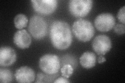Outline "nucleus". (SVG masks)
I'll list each match as a JSON object with an SVG mask.
<instances>
[{
    "label": "nucleus",
    "instance_id": "2eb2a0df",
    "mask_svg": "<svg viewBox=\"0 0 125 83\" xmlns=\"http://www.w3.org/2000/svg\"><path fill=\"white\" fill-rule=\"evenodd\" d=\"M61 71L62 73V75L65 78H68L73 74V68L72 65L67 64L62 66V68L61 69Z\"/></svg>",
    "mask_w": 125,
    "mask_h": 83
},
{
    "label": "nucleus",
    "instance_id": "dca6fc26",
    "mask_svg": "<svg viewBox=\"0 0 125 83\" xmlns=\"http://www.w3.org/2000/svg\"><path fill=\"white\" fill-rule=\"evenodd\" d=\"M117 18L118 20L122 23V24L125 25V6H124L122 8H120L119 10L118 13L117 15Z\"/></svg>",
    "mask_w": 125,
    "mask_h": 83
},
{
    "label": "nucleus",
    "instance_id": "1a4fd4ad",
    "mask_svg": "<svg viewBox=\"0 0 125 83\" xmlns=\"http://www.w3.org/2000/svg\"><path fill=\"white\" fill-rule=\"evenodd\" d=\"M15 80L18 83H30L36 78L34 71L28 66H22L16 70L15 73Z\"/></svg>",
    "mask_w": 125,
    "mask_h": 83
},
{
    "label": "nucleus",
    "instance_id": "20e7f679",
    "mask_svg": "<svg viewBox=\"0 0 125 83\" xmlns=\"http://www.w3.org/2000/svg\"><path fill=\"white\" fill-rule=\"evenodd\" d=\"M39 66L41 70L46 74H55L60 69V59L56 55L45 54L39 59Z\"/></svg>",
    "mask_w": 125,
    "mask_h": 83
},
{
    "label": "nucleus",
    "instance_id": "f257e3e1",
    "mask_svg": "<svg viewBox=\"0 0 125 83\" xmlns=\"http://www.w3.org/2000/svg\"><path fill=\"white\" fill-rule=\"evenodd\" d=\"M50 37L55 48L59 50L67 49L73 42L72 32L69 25L62 20L53 21L50 27Z\"/></svg>",
    "mask_w": 125,
    "mask_h": 83
},
{
    "label": "nucleus",
    "instance_id": "0eeeda50",
    "mask_svg": "<svg viewBox=\"0 0 125 83\" xmlns=\"http://www.w3.org/2000/svg\"><path fill=\"white\" fill-rule=\"evenodd\" d=\"M116 19L112 14L102 13L97 16L94 20V25L100 32H108L114 27Z\"/></svg>",
    "mask_w": 125,
    "mask_h": 83
},
{
    "label": "nucleus",
    "instance_id": "4468645a",
    "mask_svg": "<svg viewBox=\"0 0 125 83\" xmlns=\"http://www.w3.org/2000/svg\"><path fill=\"white\" fill-rule=\"evenodd\" d=\"M13 73L10 70L0 68V82L1 83H10L13 80Z\"/></svg>",
    "mask_w": 125,
    "mask_h": 83
},
{
    "label": "nucleus",
    "instance_id": "ddd939ff",
    "mask_svg": "<svg viewBox=\"0 0 125 83\" xmlns=\"http://www.w3.org/2000/svg\"><path fill=\"white\" fill-rule=\"evenodd\" d=\"M28 18L27 16L23 14H17L14 18V23L16 28L22 29L26 27L28 23Z\"/></svg>",
    "mask_w": 125,
    "mask_h": 83
},
{
    "label": "nucleus",
    "instance_id": "6e6552de",
    "mask_svg": "<svg viewBox=\"0 0 125 83\" xmlns=\"http://www.w3.org/2000/svg\"><path fill=\"white\" fill-rule=\"evenodd\" d=\"M92 48L98 55H105L112 48L111 39L106 35H99L93 40Z\"/></svg>",
    "mask_w": 125,
    "mask_h": 83
},
{
    "label": "nucleus",
    "instance_id": "6ab92c4d",
    "mask_svg": "<svg viewBox=\"0 0 125 83\" xmlns=\"http://www.w3.org/2000/svg\"><path fill=\"white\" fill-rule=\"evenodd\" d=\"M106 61V58H105L103 55H100V56L97 58V62L100 64H102Z\"/></svg>",
    "mask_w": 125,
    "mask_h": 83
},
{
    "label": "nucleus",
    "instance_id": "9b49d317",
    "mask_svg": "<svg viewBox=\"0 0 125 83\" xmlns=\"http://www.w3.org/2000/svg\"><path fill=\"white\" fill-rule=\"evenodd\" d=\"M13 42L19 48L26 49L29 48L31 45L32 38L26 30H19L14 34Z\"/></svg>",
    "mask_w": 125,
    "mask_h": 83
},
{
    "label": "nucleus",
    "instance_id": "f03ea898",
    "mask_svg": "<svg viewBox=\"0 0 125 83\" xmlns=\"http://www.w3.org/2000/svg\"><path fill=\"white\" fill-rule=\"evenodd\" d=\"M72 31L78 41L84 43L90 41L95 33L92 23L83 18L78 19L73 22Z\"/></svg>",
    "mask_w": 125,
    "mask_h": 83
},
{
    "label": "nucleus",
    "instance_id": "7ed1b4c3",
    "mask_svg": "<svg viewBox=\"0 0 125 83\" xmlns=\"http://www.w3.org/2000/svg\"><path fill=\"white\" fill-rule=\"evenodd\" d=\"M28 31L34 39L40 40L44 38L48 32V23L39 15H33L29 20Z\"/></svg>",
    "mask_w": 125,
    "mask_h": 83
},
{
    "label": "nucleus",
    "instance_id": "a211bd4d",
    "mask_svg": "<svg viewBox=\"0 0 125 83\" xmlns=\"http://www.w3.org/2000/svg\"><path fill=\"white\" fill-rule=\"evenodd\" d=\"M55 83H69L70 82L67 80V78H65L64 77H59L58 78L56 79L55 81L54 82Z\"/></svg>",
    "mask_w": 125,
    "mask_h": 83
},
{
    "label": "nucleus",
    "instance_id": "39448f33",
    "mask_svg": "<svg viewBox=\"0 0 125 83\" xmlns=\"http://www.w3.org/2000/svg\"><path fill=\"white\" fill-rule=\"evenodd\" d=\"M93 3L92 0H70L68 4L69 11L76 18H83L90 12Z\"/></svg>",
    "mask_w": 125,
    "mask_h": 83
},
{
    "label": "nucleus",
    "instance_id": "9d476101",
    "mask_svg": "<svg viewBox=\"0 0 125 83\" xmlns=\"http://www.w3.org/2000/svg\"><path fill=\"white\" fill-rule=\"evenodd\" d=\"M17 55L12 47L3 46L0 48V65L8 66L13 65L16 61Z\"/></svg>",
    "mask_w": 125,
    "mask_h": 83
},
{
    "label": "nucleus",
    "instance_id": "f3484780",
    "mask_svg": "<svg viewBox=\"0 0 125 83\" xmlns=\"http://www.w3.org/2000/svg\"><path fill=\"white\" fill-rule=\"evenodd\" d=\"M114 28V32L118 35H123L125 33V25L118 23L115 25Z\"/></svg>",
    "mask_w": 125,
    "mask_h": 83
},
{
    "label": "nucleus",
    "instance_id": "f8f14e48",
    "mask_svg": "<svg viewBox=\"0 0 125 83\" xmlns=\"http://www.w3.org/2000/svg\"><path fill=\"white\" fill-rule=\"evenodd\" d=\"M96 62L95 54L91 51H86L80 58V64L83 68L89 69L94 67Z\"/></svg>",
    "mask_w": 125,
    "mask_h": 83
},
{
    "label": "nucleus",
    "instance_id": "423d86ee",
    "mask_svg": "<svg viewBox=\"0 0 125 83\" xmlns=\"http://www.w3.org/2000/svg\"><path fill=\"white\" fill-rule=\"evenodd\" d=\"M31 5L35 11L42 15H49L56 10V0H32Z\"/></svg>",
    "mask_w": 125,
    "mask_h": 83
}]
</instances>
